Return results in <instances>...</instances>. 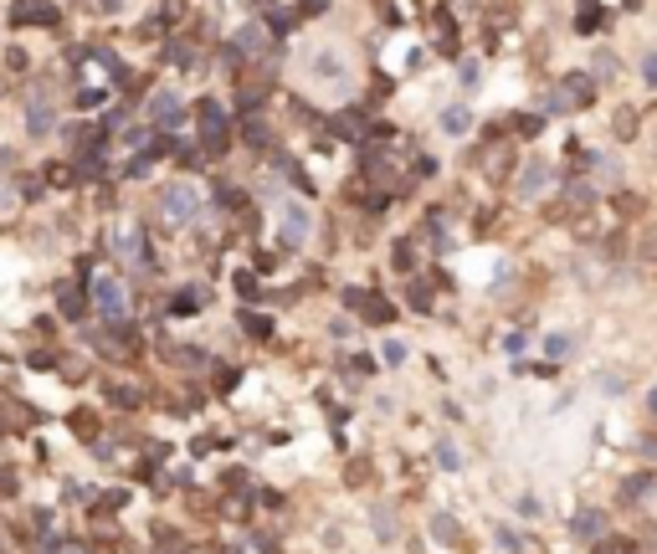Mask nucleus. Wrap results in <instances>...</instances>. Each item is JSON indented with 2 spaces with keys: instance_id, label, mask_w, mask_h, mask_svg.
<instances>
[{
  "instance_id": "1",
  "label": "nucleus",
  "mask_w": 657,
  "mask_h": 554,
  "mask_svg": "<svg viewBox=\"0 0 657 554\" xmlns=\"http://www.w3.org/2000/svg\"><path fill=\"white\" fill-rule=\"evenodd\" d=\"M344 303L355 308L365 323H390V318H396V303H385L375 287H344Z\"/></svg>"
},
{
  "instance_id": "2",
  "label": "nucleus",
  "mask_w": 657,
  "mask_h": 554,
  "mask_svg": "<svg viewBox=\"0 0 657 554\" xmlns=\"http://www.w3.org/2000/svg\"><path fill=\"white\" fill-rule=\"evenodd\" d=\"M328 134H339V139H349V144H360V139H370V123H365L360 108H349V113H334V118H328Z\"/></svg>"
},
{
  "instance_id": "3",
  "label": "nucleus",
  "mask_w": 657,
  "mask_h": 554,
  "mask_svg": "<svg viewBox=\"0 0 657 554\" xmlns=\"http://www.w3.org/2000/svg\"><path fill=\"white\" fill-rule=\"evenodd\" d=\"M544 185H550V165H544V160H529V165H519V195H524V201H534V195H544Z\"/></svg>"
},
{
  "instance_id": "4",
  "label": "nucleus",
  "mask_w": 657,
  "mask_h": 554,
  "mask_svg": "<svg viewBox=\"0 0 657 554\" xmlns=\"http://www.w3.org/2000/svg\"><path fill=\"white\" fill-rule=\"evenodd\" d=\"M590 93H596V82H590L585 72H570V77L560 82V103H565V108H585Z\"/></svg>"
},
{
  "instance_id": "5",
  "label": "nucleus",
  "mask_w": 657,
  "mask_h": 554,
  "mask_svg": "<svg viewBox=\"0 0 657 554\" xmlns=\"http://www.w3.org/2000/svg\"><path fill=\"white\" fill-rule=\"evenodd\" d=\"M570 534H580V539H601V534H606V508H580V514L570 519Z\"/></svg>"
},
{
  "instance_id": "6",
  "label": "nucleus",
  "mask_w": 657,
  "mask_h": 554,
  "mask_svg": "<svg viewBox=\"0 0 657 554\" xmlns=\"http://www.w3.org/2000/svg\"><path fill=\"white\" fill-rule=\"evenodd\" d=\"M303 236H309V211H303V206H282V241L298 247Z\"/></svg>"
},
{
  "instance_id": "7",
  "label": "nucleus",
  "mask_w": 657,
  "mask_h": 554,
  "mask_svg": "<svg viewBox=\"0 0 657 554\" xmlns=\"http://www.w3.org/2000/svg\"><path fill=\"white\" fill-rule=\"evenodd\" d=\"M606 26V11L596 6V0H580V11H575V31L590 36V31H601Z\"/></svg>"
},
{
  "instance_id": "8",
  "label": "nucleus",
  "mask_w": 657,
  "mask_h": 554,
  "mask_svg": "<svg viewBox=\"0 0 657 554\" xmlns=\"http://www.w3.org/2000/svg\"><path fill=\"white\" fill-rule=\"evenodd\" d=\"M611 211H617L622 221H637L647 211V201H642V195H631V190H617V195H611Z\"/></svg>"
},
{
  "instance_id": "9",
  "label": "nucleus",
  "mask_w": 657,
  "mask_h": 554,
  "mask_svg": "<svg viewBox=\"0 0 657 554\" xmlns=\"http://www.w3.org/2000/svg\"><path fill=\"white\" fill-rule=\"evenodd\" d=\"M611 128H617V139H637V128H642V113H637V108H617V118H611Z\"/></svg>"
},
{
  "instance_id": "10",
  "label": "nucleus",
  "mask_w": 657,
  "mask_h": 554,
  "mask_svg": "<svg viewBox=\"0 0 657 554\" xmlns=\"http://www.w3.org/2000/svg\"><path fill=\"white\" fill-rule=\"evenodd\" d=\"M647 493H652V472H637V477L622 482V503H642Z\"/></svg>"
},
{
  "instance_id": "11",
  "label": "nucleus",
  "mask_w": 657,
  "mask_h": 554,
  "mask_svg": "<svg viewBox=\"0 0 657 554\" xmlns=\"http://www.w3.org/2000/svg\"><path fill=\"white\" fill-rule=\"evenodd\" d=\"M509 123H514V134H519V139H539V128H544V113H514Z\"/></svg>"
},
{
  "instance_id": "12",
  "label": "nucleus",
  "mask_w": 657,
  "mask_h": 554,
  "mask_svg": "<svg viewBox=\"0 0 657 554\" xmlns=\"http://www.w3.org/2000/svg\"><path fill=\"white\" fill-rule=\"evenodd\" d=\"M442 128H447V134H468L473 113H468V108H442Z\"/></svg>"
},
{
  "instance_id": "13",
  "label": "nucleus",
  "mask_w": 657,
  "mask_h": 554,
  "mask_svg": "<svg viewBox=\"0 0 657 554\" xmlns=\"http://www.w3.org/2000/svg\"><path fill=\"white\" fill-rule=\"evenodd\" d=\"M390 267H396V272H416V247H411V241H396V252H390Z\"/></svg>"
},
{
  "instance_id": "14",
  "label": "nucleus",
  "mask_w": 657,
  "mask_h": 554,
  "mask_svg": "<svg viewBox=\"0 0 657 554\" xmlns=\"http://www.w3.org/2000/svg\"><path fill=\"white\" fill-rule=\"evenodd\" d=\"M165 206H170V216H190V211H195V195L180 185V190H170V195H165Z\"/></svg>"
},
{
  "instance_id": "15",
  "label": "nucleus",
  "mask_w": 657,
  "mask_h": 554,
  "mask_svg": "<svg viewBox=\"0 0 657 554\" xmlns=\"http://www.w3.org/2000/svg\"><path fill=\"white\" fill-rule=\"evenodd\" d=\"M406 303L416 308V314H426V308H431V293H426V282H406Z\"/></svg>"
},
{
  "instance_id": "16",
  "label": "nucleus",
  "mask_w": 657,
  "mask_h": 554,
  "mask_svg": "<svg viewBox=\"0 0 657 554\" xmlns=\"http://www.w3.org/2000/svg\"><path fill=\"white\" fill-rule=\"evenodd\" d=\"M431 534L442 539V544H452L457 534H463V528H457V519H447V514H436V519H431Z\"/></svg>"
},
{
  "instance_id": "17",
  "label": "nucleus",
  "mask_w": 657,
  "mask_h": 554,
  "mask_svg": "<svg viewBox=\"0 0 657 554\" xmlns=\"http://www.w3.org/2000/svg\"><path fill=\"white\" fill-rule=\"evenodd\" d=\"M236 47H242V52H262V47H267V31H262V26H247L242 36H236Z\"/></svg>"
},
{
  "instance_id": "18",
  "label": "nucleus",
  "mask_w": 657,
  "mask_h": 554,
  "mask_svg": "<svg viewBox=\"0 0 657 554\" xmlns=\"http://www.w3.org/2000/svg\"><path fill=\"white\" fill-rule=\"evenodd\" d=\"M570 334H550V339H544V349H550V360H565V354H570Z\"/></svg>"
},
{
  "instance_id": "19",
  "label": "nucleus",
  "mask_w": 657,
  "mask_h": 554,
  "mask_svg": "<svg viewBox=\"0 0 657 554\" xmlns=\"http://www.w3.org/2000/svg\"><path fill=\"white\" fill-rule=\"evenodd\" d=\"M596 554H637V544H631V539H601Z\"/></svg>"
},
{
  "instance_id": "20",
  "label": "nucleus",
  "mask_w": 657,
  "mask_h": 554,
  "mask_svg": "<svg viewBox=\"0 0 657 554\" xmlns=\"http://www.w3.org/2000/svg\"><path fill=\"white\" fill-rule=\"evenodd\" d=\"M436 462H442L447 472H457V462H463V457H457V447H452V441H436Z\"/></svg>"
},
{
  "instance_id": "21",
  "label": "nucleus",
  "mask_w": 657,
  "mask_h": 554,
  "mask_svg": "<svg viewBox=\"0 0 657 554\" xmlns=\"http://www.w3.org/2000/svg\"><path fill=\"white\" fill-rule=\"evenodd\" d=\"M596 174H601V180H622V165L606 160V154H596Z\"/></svg>"
},
{
  "instance_id": "22",
  "label": "nucleus",
  "mask_w": 657,
  "mask_h": 554,
  "mask_svg": "<svg viewBox=\"0 0 657 554\" xmlns=\"http://www.w3.org/2000/svg\"><path fill=\"white\" fill-rule=\"evenodd\" d=\"M375 528L390 539V534H396V514H390V508H375Z\"/></svg>"
},
{
  "instance_id": "23",
  "label": "nucleus",
  "mask_w": 657,
  "mask_h": 554,
  "mask_svg": "<svg viewBox=\"0 0 657 554\" xmlns=\"http://www.w3.org/2000/svg\"><path fill=\"white\" fill-rule=\"evenodd\" d=\"M247 323V334H257V339H272V323L267 318H242Z\"/></svg>"
},
{
  "instance_id": "24",
  "label": "nucleus",
  "mask_w": 657,
  "mask_h": 554,
  "mask_svg": "<svg viewBox=\"0 0 657 554\" xmlns=\"http://www.w3.org/2000/svg\"><path fill=\"white\" fill-rule=\"evenodd\" d=\"M385 365H406V344H385Z\"/></svg>"
},
{
  "instance_id": "25",
  "label": "nucleus",
  "mask_w": 657,
  "mask_h": 554,
  "mask_svg": "<svg viewBox=\"0 0 657 554\" xmlns=\"http://www.w3.org/2000/svg\"><path fill=\"white\" fill-rule=\"evenodd\" d=\"M498 539L509 544V554H524V544H519V534H514V528H498Z\"/></svg>"
},
{
  "instance_id": "26",
  "label": "nucleus",
  "mask_w": 657,
  "mask_h": 554,
  "mask_svg": "<svg viewBox=\"0 0 657 554\" xmlns=\"http://www.w3.org/2000/svg\"><path fill=\"white\" fill-rule=\"evenodd\" d=\"M365 467H370V462H349V487H360V482H365Z\"/></svg>"
},
{
  "instance_id": "27",
  "label": "nucleus",
  "mask_w": 657,
  "mask_h": 554,
  "mask_svg": "<svg viewBox=\"0 0 657 554\" xmlns=\"http://www.w3.org/2000/svg\"><path fill=\"white\" fill-rule=\"evenodd\" d=\"M519 514L524 519H539V498H519Z\"/></svg>"
},
{
  "instance_id": "28",
  "label": "nucleus",
  "mask_w": 657,
  "mask_h": 554,
  "mask_svg": "<svg viewBox=\"0 0 657 554\" xmlns=\"http://www.w3.org/2000/svg\"><path fill=\"white\" fill-rule=\"evenodd\" d=\"M319 11H328V0H303L298 6V16H319Z\"/></svg>"
},
{
  "instance_id": "29",
  "label": "nucleus",
  "mask_w": 657,
  "mask_h": 554,
  "mask_svg": "<svg viewBox=\"0 0 657 554\" xmlns=\"http://www.w3.org/2000/svg\"><path fill=\"white\" fill-rule=\"evenodd\" d=\"M642 77H647V82H657V57H647V62H642Z\"/></svg>"
},
{
  "instance_id": "30",
  "label": "nucleus",
  "mask_w": 657,
  "mask_h": 554,
  "mask_svg": "<svg viewBox=\"0 0 657 554\" xmlns=\"http://www.w3.org/2000/svg\"><path fill=\"white\" fill-rule=\"evenodd\" d=\"M647 411H652V416H657V390H652V395H647Z\"/></svg>"
}]
</instances>
